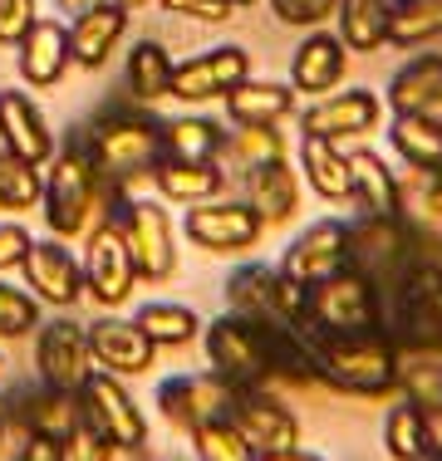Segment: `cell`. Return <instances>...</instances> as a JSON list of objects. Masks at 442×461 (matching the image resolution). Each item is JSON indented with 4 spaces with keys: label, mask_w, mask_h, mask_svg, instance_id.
Here are the masks:
<instances>
[{
    "label": "cell",
    "mask_w": 442,
    "mask_h": 461,
    "mask_svg": "<svg viewBox=\"0 0 442 461\" xmlns=\"http://www.w3.org/2000/svg\"><path fill=\"white\" fill-rule=\"evenodd\" d=\"M44 167H50V177L40 186V212H44L50 236H60V240H79L88 226L104 221V216L128 196V192H118V186L104 182V172L88 158V142H84L79 128L54 148V158L44 162Z\"/></svg>",
    "instance_id": "cell-1"
},
{
    "label": "cell",
    "mask_w": 442,
    "mask_h": 461,
    "mask_svg": "<svg viewBox=\"0 0 442 461\" xmlns=\"http://www.w3.org/2000/svg\"><path fill=\"white\" fill-rule=\"evenodd\" d=\"M79 133L88 142V158L104 172V182L118 186V192L152 177V167L162 162V118H152L148 104H108Z\"/></svg>",
    "instance_id": "cell-2"
},
{
    "label": "cell",
    "mask_w": 442,
    "mask_h": 461,
    "mask_svg": "<svg viewBox=\"0 0 442 461\" xmlns=\"http://www.w3.org/2000/svg\"><path fill=\"white\" fill-rule=\"evenodd\" d=\"M442 240L418 221L413 212H393V216H354L349 221V266L359 276H369L373 285L393 290L418 260H442Z\"/></svg>",
    "instance_id": "cell-3"
},
{
    "label": "cell",
    "mask_w": 442,
    "mask_h": 461,
    "mask_svg": "<svg viewBox=\"0 0 442 461\" xmlns=\"http://www.w3.org/2000/svg\"><path fill=\"white\" fill-rule=\"evenodd\" d=\"M315 348V373L325 388L349 398H389L398 393V348L389 334H305Z\"/></svg>",
    "instance_id": "cell-4"
},
{
    "label": "cell",
    "mask_w": 442,
    "mask_h": 461,
    "mask_svg": "<svg viewBox=\"0 0 442 461\" xmlns=\"http://www.w3.org/2000/svg\"><path fill=\"white\" fill-rule=\"evenodd\" d=\"M305 334H383V294L354 266L325 276L305 290Z\"/></svg>",
    "instance_id": "cell-5"
},
{
    "label": "cell",
    "mask_w": 442,
    "mask_h": 461,
    "mask_svg": "<svg viewBox=\"0 0 442 461\" xmlns=\"http://www.w3.org/2000/svg\"><path fill=\"white\" fill-rule=\"evenodd\" d=\"M383 334L393 348L442 344V260H418L393 290H383Z\"/></svg>",
    "instance_id": "cell-6"
},
{
    "label": "cell",
    "mask_w": 442,
    "mask_h": 461,
    "mask_svg": "<svg viewBox=\"0 0 442 461\" xmlns=\"http://www.w3.org/2000/svg\"><path fill=\"white\" fill-rule=\"evenodd\" d=\"M207 364L231 388H271V324L246 314H221L202 329Z\"/></svg>",
    "instance_id": "cell-7"
},
{
    "label": "cell",
    "mask_w": 442,
    "mask_h": 461,
    "mask_svg": "<svg viewBox=\"0 0 442 461\" xmlns=\"http://www.w3.org/2000/svg\"><path fill=\"white\" fill-rule=\"evenodd\" d=\"M231 314H246V320H271V324H300L305 314V285L290 280L281 266H265V260H246L221 280Z\"/></svg>",
    "instance_id": "cell-8"
},
{
    "label": "cell",
    "mask_w": 442,
    "mask_h": 461,
    "mask_svg": "<svg viewBox=\"0 0 442 461\" xmlns=\"http://www.w3.org/2000/svg\"><path fill=\"white\" fill-rule=\"evenodd\" d=\"M108 216H114L118 230H124L138 280L168 285L177 276V230H172L168 206H162V202H143V196H124Z\"/></svg>",
    "instance_id": "cell-9"
},
{
    "label": "cell",
    "mask_w": 442,
    "mask_h": 461,
    "mask_svg": "<svg viewBox=\"0 0 442 461\" xmlns=\"http://www.w3.org/2000/svg\"><path fill=\"white\" fill-rule=\"evenodd\" d=\"M79 412L98 437L114 442V452L138 456L148 447V417L133 402V393L124 388V378L108 368H88V378L79 383Z\"/></svg>",
    "instance_id": "cell-10"
},
{
    "label": "cell",
    "mask_w": 442,
    "mask_h": 461,
    "mask_svg": "<svg viewBox=\"0 0 442 461\" xmlns=\"http://www.w3.org/2000/svg\"><path fill=\"white\" fill-rule=\"evenodd\" d=\"M133 285H138V270H133L128 240L114 216H104L84 230V294L98 310H118L133 300Z\"/></svg>",
    "instance_id": "cell-11"
},
{
    "label": "cell",
    "mask_w": 442,
    "mask_h": 461,
    "mask_svg": "<svg viewBox=\"0 0 442 461\" xmlns=\"http://www.w3.org/2000/svg\"><path fill=\"white\" fill-rule=\"evenodd\" d=\"M0 412H5V422L20 427L25 437H54V442H64V437L84 422L79 393L50 388V383H40V378L10 388L5 398H0Z\"/></svg>",
    "instance_id": "cell-12"
},
{
    "label": "cell",
    "mask_w": 442,
    "mask_h": 461,
    "mask_svg": "<svg viewBox=\"0 0 442 461\" xmlns=\"http://www.w3.org/2000/svg\"><path fill=\"white\" fill-rule=\"evenodd\" d=\"M265 221L256 216L251 202H197L187 206L182 216V236L192 246H202L207 256H236V250H251L261 240Z\"/></svg>",
    "instance_id": "cell-13"
},
{
    "label": "cell",
    "mask_w": 442,
    "mask_h": 461,
    "mask_svg": "<svg viewBox=\"0 0 442 461\" xmlns=\"http://www.w3.org/2000/svg\"><path fill=\"white\" fill-rule=\"evenodd\" d=\"M94 368V354H88V324L69 320H40L35 329V378L50 383V388H69L79 393V383Z\"/></svg>",
    "instance_id": "cell-14"
},
{
    "label": "cell",
    "mask_w": 442,
    "mask_h": 461,
    "mask_svg": "<svg viewBox=\"0 0 442 461\" xmlns=\"http://www.w3.org/2000/svg\"><path fill=\"white\" fill-rule=\"evenodd\" d=\"M379 123H383V98L373 89H329L309 98V108L300 113V133H315L329 142L369 138Z\"/></svg>",
    "instance_id": "cell-15"
},
{
    "label": "cell",
    "mask_w": 442,
    "mask_h": 461,
    "mask_svg": "<svg viewBox=\"0 0 442 461\" xmlns=\"http://www.w3.org/2000/svg\"><path fill=\"white\" fill-rule=\"evenodd\" d=\"M158 412L168 417L177 432L192 437L202 422H216V417L231 412V383L207 373H172V378L158 383Z\"/></svg>",
    "instance_id": "cell-16"
},
{
    "label": "cell",
    "mask_w": 442,
    "mask_h": 461,
    "mask_svg": "<svg viewBox=\"0 0 442 461\" xmlns=\"http://www.w3.org/2000/svg\"><path fill=\"white\" fill-rule=\"evenodd\" d=\"M20 270H25L30 294H35L40 304H50V310H74V304L84 300V260H74V250L64 246L60 236L30 240Z\"/></svg>",
    "instance_id": "cell-17"
},
{
    "label": "cell",
    "mask_w": 442,
    "mask_h": 461,
    "mask_svg": "<svg viewBox=\"0 0 442 461\" xmlns=\"http://www.w3.org/2000/svg\"><path fill=\"white\" fill-rule=\"evenodd\" d=\"M241 79H251V54L241 45H216V50H202L192 59L172 64V98L212 104V98H226Z\"/></svg>",
    "instance_id": "cell-18"
},
{
    "label": "cell",
    "mask_w": 442,
    "mask_h": 461,
    "mask_svg": "<svg viewBox=\"0 0 442 461\" xmlns=\"http://www.w3.org/2000/svg\"><path fill=\"white\" fill-rule=\"evenodd\" d=\"M231 422L256 452L300 447V417L275 398V388H231Z\"/></svg>",
    "instance_id": "cell-19"
},
{
    "label": "cell",
    "mask_w": 442,
    "mask_h": 461,
    "mask_svg": "<svg viewBox=\"0 0 442 461\" xmlns=\"http://www.w3.org/2000/svg\"><path fill=\"white\" fill-rule=\"evenodd\" d=\"M345 266H349V221H339V216L309 221L281 256V270L290 280H300L305 290L319 285L325 276H335V270H345Z\"/></svg>",
    "instance_id": "cell-20"
},
{
    "label": "cell",
    "mask_w": 442,
    "mask_h": 461,
    "mask_svg": "<svg viewBox=\"0 0 442 461\" xmlns=\"http://www.w3.org/2000/svg\"><path fill=\"white\" fill-rule=\"evenodd\" d=\"M0 148L15 152L30 167H44L54 158V128L40 113V104L25 89H0Z\"/></svg>",
    "instance_id": "cell-21"
},
{
    "label": "cell",
    "mask_w": 442,
    "mask_h": 461,
    "mask_svg": "<svg viewBox=\"0 0 442 461\" xmlns=\"http://www.w3.org/2000/svg\"><path fill=\"white\" fill-rule=\"evenodd\" d=\"M88 354H94V368H108V373H118V378H138V373L152 368L158 344H152L133 320L104 314V320L88 324Z\"/></svg>",
    "instance_id": "cell-22"
},
{
    "label": "cell",
    "mask_w": 442,
    "mask_h": 461,
    "mask_svg": "<svg viewBox=\"0 0 442 461\" xmlns=\"http://www.w3.org/2000/svg\"><path fill=\"white\" fill-rule=\"evenodd\" d=\"M15 64H20V79L30 89H50V84L64 79L69 69V25L64 20H44L35 15V25L15 40Z\"/></svg>",
    "instance_id": "cell-23"
},
{
    "label": "cell",
    "mask_w": 442,
    "mask_h": 461,
    "mask_svg": "<svg viewBox=\"0 0 442 461\" xmlns=\"http://www.w3.org/2000/svg\"><path fill=\"white\" fill-rule=\"evenodd\" d=\"M124 35H128V5H118V0L88 5L79 15H69V59L79 69H104Z\"/></svg>",
    "instance_id": "cell-24"
},
{
    "label": "cell",
    "mask_w": 442,
    "mask_h": 461,
    "mask_svg": "<svg viewBox=\"0 0 442 461\" xmlns=\"http://www.w3.org/2000/svg\"><path fill=\"white\" fill-rule=\"evenodd\" d=\"M349 69V50L339 35H329V30H309V35L295 45V59H290V89L295 94H329L339 89V79H345Z\"/></svg>",
    "instance_id": "cell-25"
},
{
    "label": "cell",
    "mask_w": 442,
    "mask_h": 461,
    "mask_svg": "<svg viewBox=\"0 0 442 461\" xmlns=\"http://www.w3.org/2000/svg\"><path fill=\"white\" fill-rule=\"evenodd\" d=\"M349 202H354L359 216L408 212L403 206V182H398V172L373 148H354L349 152Z\"/></svg>",
    "instance_id": "cell-26"
},
{
    "label": "cell",
    "mask_w": 442,
    "mask_h": 461,
    "mask_svg": "<svg viewBox=\"0 0 442 461\" xmlns=\"http://www.w3.org/2000/svg\"><path fill=\"white\" fill-rule=\"evenodd\" d=\"M246 202L256 206V216L265 226H285L300 212V167H290L285 158L251 167L246 172Z\"/></svg>",
    "instance_id": "cell-27"
},
{
    "label": "cell",
    "mask_w": 442,
    "mask_h": 461,
    "mask_svg": "<svg viewBox=\"0 0 442 461\" xmlns=\"http://www.w3.org/2000/svg\"><path fill=\"white\" fill-rule=\"evenodd\" d=\"M393 113H437L442 108V54L418 50L408 64H398L389 79Z\"/></svg>",
    "instance_id": "cell-28"
},
{
    "label": "cell",
    "mask_w": 442,
    "mask_h": 461,
    "mask_svg": "<svg viewBox=\"0 0 442 461\" xmlns=\"http://www.w3.org/2000/svg\"><path fill=\"white\" fill-rule=\"evenodd\" d=\"M152 186H158L162 202H177V206H197V202H212L226 186V167L221 162H187V158H162L152 167Z\"/></svg>",
    "instance_id": "cell-29"
},
{
    "label": "cell",
    "mask_w": 442,
    "mask_h": 461,
    "mask_svg": "<svg viewBox=\"0 0 442 461\" xmlns=\"http://www.w3.org/2000/svg\"><path fill=\"white\" fill-rule=\"evenodd\" d=\"M226 118L236 128H256V123H285L295 113V89L275 79H241L226 98Z\"/></svg>",
    "instance_id": "cell-30"
},
{
    "label": "cell",
    "mask_w": 442,
    "mask_h": 461,
    "mask_svg": "<svg viewBox=\"0 0 442 461\" xmlns=\"http://www.w3.org/2000/svg\"><path fill=\"white\" fill-rule=\"evenodd\" d=\"M389 148L403 167L437 172L442 167V118L437 113H393Z\"/></svg>",
    "instance_id": "cell-31"
},
{
    "label": "cell",
    "mask_w": 442,
    "mask_h": 461,
    "mask_svg": "<svg viewBox=\"0 0 442 461\" xmlns=\"http://www.w3.org/2000/svg\"><path fill=\"white\" fill-rule=\"evenodd\" d=\"M300 177L309 182V192L325 196V202H349V152H345V142L300 133Z\"/></svg>",
    "instance_id": "cell-32"
},
{
    "label": "cell",
    "mask_w": 442,
    "mask_h": 461,
    "mask_svg": "<svg viewBox=\"0 0 442 461\" xmlns=\"http://www.w3.org/2000/svg\"><path fill=\"white\" fill-rule=\"evenodd\" d=\"M389 20H393V0H339L335 35L345 40L349 54H379L389 45Z\"/></svg>",
    "instance_id": "cell-33"
},
{
    "label": "cell",
    "mask_w": 442,
    "mask_h": 461,
    "mask_svg": "<svg viewBox=\"0 0 442 461\" xmlns=\"http://www.w3.org/2000/svg\"><path fill=\"white\" fill-rule=\"evenodd\" d=\"M128 94L133 104H158V98L172 94V54L162 40H138V45L128 50Z\"/></svg>",
    "instance_id": "cell-34"
},
{
    "label": "cell",
    "mask_w": 442,
    "mask_h": 461,
    "mask_svg": "<svg viewBox=\"0 0 442 461\" xmlns=\"http://www.w3.org/2000/svg\"><path fill=\"white\" fill-rule=\"evenodd\" d=\"M398 393L413 398L423 412L442 408V344L398 348Z\"/></svg>",
    "instance_id": "cell-35"
},
{
    "label": "cell",
    "mask_w": 442,
    "mask_h": 461,
    "mask_svg": "<svg viewBox=\"0 0 442 461\" xmlns=\"http://www.w3.org/2000/svg\"><path fill=\"white\" fill-rule=\"evenodd\" d=\"M275 158H285V133H281V123H256V128H236V123H231V133H226V142H221V158H216V162L246 177L251 167L275 162Z\"/></svg>",
    "instance_id": "cell-36"
},
{
    "label": "cell",
    "mask_w": 442,
    "mask_h": 461,
    "mask_svg": "<svg viewBox=\"0 0 442 461\" xmlns=\"http://www.w3.org/2000/svg\"><path fill=\"white\" fill-rule=\"evenodd\" d=\"M226 128H216L212 118H172L162 123V158H187V162H216Z\"/></svg>",
    "instance_id": "cell-37"
},
{
    "label": "cell",
    "mask_w": 442,
    "mask_h": 461,
    "mask_svg": "<svg viewBox=\"0 0 442 461\" xmlns=\"http://www.w3.org/2000/svg\"><path fill=\"white\" fill-rule=\"evenodd\" d=\"M133 324H138L158 348H182V344H192V339L202 334V320H197V310H187V304H172V300L138 304Z\"/></svg>",
    "instance_id": "cell-38"
},
{
    "label": "cell",
    "mask_w": 442,
    "mask_h": 461,
    "mask_svg": "<svg viewBox=\"0 0 442 461\" xmlns=\"http://www.w3.org/2000/svg\"><path fill=\"white\" fill-rule=\"evenodd\" d=\"M442 35V0H393L389 20V45L398 50H423Z\"/></svg>",
    "instance_id": "cell-39"
},
{
    "label": "cell",
    "mask_w": 442,
    "mask_h": 461,
    "mask_svg": "<svg viewBox=\"0 0 442 461\" xmlns=\"http://www.w3.org/2000/svg\"><path fill=\"white\" fill-rule=\"evenodd\" d=\"M383 452L393 461H418L428 452V412L413 398H398L383 417Z\"/></svg>",
    "instance_id": "cell-40"
},
{
    "label": "cell",
    "mask_w": 442,
    "mask_h": 461,
    "mask_svg": "<svg viewBox=\"0 0 442 461\" xmlns=\"http://www.w3.org/2000/svg\"><path fill=\"white\" fill-rule=\"evenodd\" d=\"M40 167H30V162H20L15 152L0 148V212H30V206H40Z\"/></svg>",
    "instance_id": "cell-41"
},
{
    "label": "cell",
    "mask_w": 442,
    "mask_h": 461,
    "mask_svg": "<svg viewBox=\"0 0 442 461\" xmlns=\"http://www.w3.org/2000/svg\"><path fill=\"white\" fill-rule=\"evenodd\" d=\"M192 452L197 461H256V447L236 432L231 417H216V422H202L192 432Z\"/></svg>",
    "instance_id": "cell-42"
},
{
    "label": "cell",
    "mask_w": 442,
    "mask_h": 461,
    "mask_svg": "<svg viewBox=\"0 0 442 461\" xmlns=\"http://www.w3.org/2000/svg\"><path fill=\"white\" fill-rule=\"evenodd\" d=\"M40 329V300L20 285L0 280V339H25Z\"/></svg>",
    "instance_id": "cell-43"
},
{
    "label": "cell",
    "mask_w": 442,
    "mask_h": 461,
    "mask_svg": "<svg viewBox=\"0 0 442 461\" xmlns=\"http://www.w3.org/2000/svg\"><path fill=\"white\" fill-rule=\"evenodd\" d=\"M339 0H271V15L290 30H319L325 20H335Z\"/></svg>",
    "instance_id": "cell-44"
},
{
    "label": "cell",
    "mask_w": 442,
    "mask_h": 461,
    "mask_svg": "<svg viewBox=\"0 0 442 461\" xmlns=\"http://www.w3.org/2000/svg\"><path fill=\"white\" fill-rule=\"evenodd\" d=\"M60 461H114V442H108V437H98L88 422H79L60 442Z\"/></svg>",
    "instance_id": "cell-45"
},
{
    "label": "cell",
    "mask_w": 442,
    "mask_h": 461,
    "mask_svg": "<svg viewBox=\"0 0 442 461\" xmlns=\"http://www.w3.org/2000/svg\"><path fill=\"white\" fill-rule=\"evenodd\" d=\"M162 10L187 15V20H197V25H226V20L236 15V0H162Z\"/></svg>",
    "instance_id": "cell-46"
},
{
    "label": "cell",
    "mask_w": 442,
    "mask_h": 461,
    "mask_svg": "<svg viewBox=\"0 0 442 461\" xmlns=\"http://www.w3.org/2000/svg\"><path fill=\"white\" fill-rule=\"evenodd\" d=\"M35 25V0H0V45H15Z\"/></svg>",
    "instance_id": "cell-47"
},
{
    "label": "cell",
    "mask_w": 442,
    "mask_h": 461,
    "mask_svg": "<svg viewBox=\"0 0 442 461\" xmlns=\"http://www.w3.org/2000/svg\"><path fill=\"white\" fill-rule=\"evenodd\" d=\"M30 240H35V236H30L20 221H5V226H0V270H15L20 260H25Z\"/></svg>",
    "instance_id": "cell-48"
},
{
    "label": "cell",
    "mask_w": 442,
    "mask_h": 461,
    "mask_svg": "<svg viewBox=\"0 0 442 461\" xmlns=\"http://www.w3.org/2000/svg\"><path fill=\"white\" fill-rule=\"evenodd\" d=\"M413 177H418V196H403V206L413 202V206H423L428 216H442V167L437 172H413Z\"/></svg>",
    "instance_id": "cell-49"
},
{
    "label": "cell",
    "mask_w": 442,
    "mask_h": 461,
    "mask_svg": "<svg viewBox=\"0 0 442 461\" xmlns=\"http://www.w3.org/2000/svg\"><path fill=\"white\" fill-rule=\"evenodd\" d=\"M10 461H60V442L54 437H25Z\"/></svg>",
    "instance_id": "cell-50"
},
{
    "label": "cell",
    "mask_w": 442,
    "mask_h": 461,
    "mask_svg": "<svg viewBox=\"0 0 442 461\" xmlns=\"http://www.w3.org/2000/svg\"><path fill=\"white\" fill-rule=\"evenodd\" d=\"M256 461H325V456L305 452V447H281V452H256Z\"/></svg>",
    "instance_id": "cell-51"
},
{
    "label": "cell",
    "mask_w": 442,
    "mask_h": 461,
    "mask_svg": "<svg viewBox=\"0 0 442 461\" xmlns=\"http://www.w3.org/2000/svg\"><path fill=\"white\" fill-rule=\"evenodd\" d=\"M428 456H442V408L428 412Z\"/></svg>",
    "instance_id": "cell-52"
},
{
    "label": "cell",
    "mask_w": 442,
    "mask_h": 461,
    "mask_svg": "<svg viewBox=\"0 0 442 461\" xmlns=\"http://www.w3.org/2000/svg\"><path fill=\"white\" fill-rule=\"evenodd\" d=\"M88 5H104V0H54V10H64V15H79Z\"/></svg>",
    "instance_id": "cell-53"
},
{
    "label": "cell",
    "mask_w": 442,
    "mask_h": 461,
    "mask_svg": "<svg viewBox=\"0 0 442 461\" xmlns=\"http://www.w3.org/2000/svg\"><path fill=\"white\" fill-rule=\"evenodd\" d=\"M118 5H128V10H138V5H148V0H118Z\"/></svg>",
    "instance_id": "cell-54"
},
{
    "label": "cell",
    "mask_w": 442,
    "mask_h": 461,
    "mask_svg": "<svg viewBox=\"0 0 442 461\" xmlns=\"http://www.w3.org/2000/svg\"><path fill=\"white\" fill-rule=\"evenodd\" d=\"M5 432H10V422H5V412H0V442H5Z\"/></svg>",
    "instance_id": "cell-55"
},
{
    "label": "cell",
    "mask_w": 442,
    "mask_h": 461,
    "mask_svg": "<svg viewBox=\"0 0 442 461\" xmlns=\"http://www.w3.org/2000/svg\"><path fill=\"white\" fill-rule=\"evenodd\" d=\"M241 5H256V0H236V10H241Z\"/></svg>",
    "instance_id": "cell-56"
},
{
    "label": "cell",
    "mask_w": 442,
    "mask_h": 461,
    "mask_svg": "<svg viewBox=\"0 0 442 461\" xmlns=\"http://www.w3.org/2000/svg\"><path fill=\"white\" fill-rule=\"evenodd\" d=\"M437 461H442V456H437Z\"/></svg>",
    "instance_id": "cell-57"
}]
</instances>
